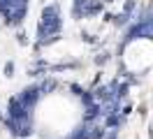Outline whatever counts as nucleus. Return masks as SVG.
<instances>
[{"instance_id": "2", "label": "nucleus", "mask_w": 153, "mask_h": 139, "mask_svg": "<svg viewBox=\"0 0 153 139\" xmlns=\"http://www.w3.org/2000/svg\"><path fill=\"white\" fill-rule=\"evenodd\" d=\"M105 139H116V130L114 128H111V132H109V135H107V137Z\"/></svg>"}, {"instance_id": "1", "label": "nucleus", "mask_w": 153, "mask_h": 139, "mask_svg": "<svg viewBox=\"0 0 153 139\" xmlns=\"http://www.w3.org/2000/svg\"><path fill=\"white\" fill-rule=\"evenodd\" d=\"M107 60H109V54H107V51H105V54H100V56H97V58H95V65H105Z\"/></svg>"}]
</instances>
